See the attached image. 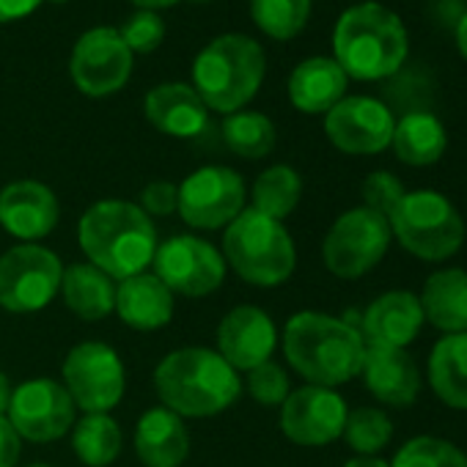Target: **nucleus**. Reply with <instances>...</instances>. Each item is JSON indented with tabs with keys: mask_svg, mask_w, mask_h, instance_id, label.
<instances>
[{
	"mask_svg": "<svg viewBox=\"0 0 467 467\" xmlns=\"http://www.w3.org/2000/svg\"><path fill=\"white\" fill-rule=\"evenodd\" d=\"M78 240L88 262L113 281L140 275L157 254L151 217L138 203L121 198H105L88 206L78 225Z\"/></svg>",
	"mask_w": 467,
	"mask_h": 467,
	"instance_id": "f257e3e1",
	"label": "nucleus"
},
{
	"mask_svg": "<svg viewBox=\"0 0 467 467\" xmlns=\"http://www.w3.org/2000/svg\"><path fill=\"white\" fill-rule=\"evenodd\" d=\"M284 355L308 385L338 388L360 374L366 341L347 319L300 311L284 327Z\"/></svg>",
	"mask_w": 467,
	"mask_h": 467,
	"instance_id": "f03ea898",
	"label": "nucleus"
},
{
	"mask_svg": "<svg viewBox=\"0 0 467 467\" xmlns=\"http://www.w3.org/2000/svg\"><path fill=\"white\" fill-rule=\"evenodd\" d=\"M336 64L355 80H385L396 75L410 53V36L396 12L382 4L349 6L333 31Z\"/></svg>",
	"mask_w": 467,
	"mask_h": 467,
	"instance_id": "7ed1b4c3",
	"label": "nucleus"
},
{
	"mask_svg": "<svg viewBox=\"0 0 467 467\" xmlns=\"http://www.w3.org/2000/svg\"><path fill=\"white\" fill-rule=\"evenodd\" d=\"M162 407L182 418H209L240 399L243 379L214 349L184 347L162 358L154 371Z\"/></svg>",
	"mask_w": 467,
	"mask_h": 467,
	"instance_id": "20e7f679",
	"label": "nucleus"
},
{
	"mask_svg": "<svg viewBox=\"0 0 467 467\" xmlns=\"http://www.w3.org/2000/svg\"><path fill=\"white\" fill-rule=\"evenodd\" d=\"M267 58L259 42L243 34H225L209 42L192 64V88L217 113L243 110L262 88Z\"/></svg>",
	"mask_w": 467,
	"mask_h": 467,
	"instance_id": "39448f33",
	"label": "nucleus"
},
{
	"mask_svg": "<svg viewBox=\"0 0 467 467\" xmlns=\"http://www.w3.org/2000/svg\"><path fill=\"white\" fill-rule=\"evenodd\" d=\"M223 259L225 267L254 286H278L292 278L297 251L281 220H273L251 206L225 225Z\"/></svg>",
	"mask_w": 467,
	"mask_h": 467,
	"instance_id": "423d86ee",
	"label": "nucleus"
},
{
	"mask_svg": "<svg viewBox=\"0 0 467 467\" xmlns=\"http://www.w3.org/2000/svg\"><path fill=\"white\" fill-rule=\"evenodd\" d=\"M388 223L399 245L423 262H445L456 256L464 243V220L459 209L437 190L404 192Z\"/></svg>",
	"mask_w": 467,
	"mask_h": 467,
	"instance_id": "0eeeda50",
	"label": "nucleus"
},
{
	"mask_svg": "<svg viewBox=\"0 0 467 467\" xmlns=\"http://www.w3.org/2000/svg\"><path fill=\"white\" fill-rule=\"evenodd\" d=\"M390 240L393 234L388 217L366 206H355L344 212L327 231L322 243L325 267L344 281L363 278L385 259Z\"/></svg>",
	"mask_w": 467,
	"mask_h": 467,
	"instance_id": "6e6552de",
	"label": "nucleus"
},
{
	"mask_svg": "<svg viewBox=\"0 0 467 467\" xmlns=\"http://www.w3.org/2000/svg\"><path fill=\"white\" fill-rule=\"evenodd\" d=\"M64 265L42 245H17L0 256V308L36 314L61 292Z\"/></svg>",
	"mask_w": 467,
	"mask_h": 467,
	"instance_id": "1a4fd4ad",
	"label": "nucleus"
},
{
	"mask_svg": "<svg viewBox=\"0 0 467 467\" xmlns=\"http://www.w3.org/2000/svg\"><path fill=\"white\" fill-rule=\"evenodd\" d=\"M61 374L75 407L86 412H108L124 396V363L102 341H83L69 349Z\"/></svg>",
	"mask_w": 467,
	"mask_h": 467,
	"instance_id": "9d476101",
	"label": "nucleus"
},
{
	"mask_svg": "<svg viewBox=\"0 0 467 467\" xmlns=\"http://www.w3.org/2000/svg\"><path fill=\"white\" fill-rule=\"evenodd\" d=\"M151 267L171 295L182 297H206L225 281L223 254L212 243L190 234H179L157 245Z\"/></svg>",
	"mask_w": 467,
	"mask_h": 467,
	"instance_id": "9b49d317",
	"label": "nucleus"
},
{
	"mask_svg": "<svg viewBox=\"0 0 467 467\" xmlns=\"http://www.w3.org/2000/svg\"><path fill=\"white\" fill-rule=\"evenodd\" d=\"M243 209L245 182L225 165H203L179 184V214L192 228H223Z\"/></svg>",
	"mask_w": 467,
	"mask_h": 467,
	"instance_id": "f8f14e48",
	"label": "nucleus"
},
{
	"mask_svg": "<svg viewBox=\"0 0 467 467\" xmlns=\"http://www.w3.org/2000/svg\"><path fill=\"white\" fill-rule=\"evenodd\" d=\"M15 431L31 442L61 440L75 426V401L56 379H31L12 390L6 410Z\"/></svg>",
	"mask_w": 467,
	"mask_h": 467,
	"instance_id": "ddd939ff",
	"label": "nucleus"
},
{
	"mask_svg": "<svg viewBox=\"0 0 467 467\" xmlns=\"http://www.w3.org/2000/svg\"><path fill=\"white\" fill-rule=\"evenodd\" d=\"M69 72L75 86L88 97L116 94L132 75V50L116 28H91L78 39Z\"/></svg>",
	"mask_w": 467,
	"mask_h": 467,
	"instance_id": "4468645a",
	"label": "nucleus"
},
{
	"mask_svg": "<svg viewBox=\"0 0 467 467\" xmlns=\"http://www.w3.org/2000/svg\"><path fill=\"white\" fill-rule=\"evenodd\" d=\"M347 415V401L336 393V388L306 385L292 390L281 404V431L295 445L322 448L344 434Z\"/></svg>",
	"mask_w": 467,
	"mask_h": 467,
	"instance_id": "2eb2a0df",
	"label": "nucleus"
},
{
	"mask_svg": "<svg viewBox=\"0 0 467 467\" xmlns=\"http://www.w3.org/2000/svg\"><path fill=\"white\" fill-rule=\"evenodd\" d=\"M396 119L374 97H344L325 113V132L344 154H379L393 140Z\"/></svg>",
	"mask_w": 467,
	"mask_h": 467,
	"instance_id": "dca6fc26",
	"label": "nucleus"
},
{
	"mask_svg": "<svg viewBox=\"0 0 467 467\" xmlns=\"http://www.w3.org/2000/svg\"><path fill=\"white\" fill-rule=\"evenodd\" d=\"M278 347L275 322L256 306L231 308L217 325V355L234 371H251L270 360Z\"/></svg>",
	"mask_w": 467,
	"mask_h": 467,
	"instance_id": "f3484780",
	"label": "nucleus"
},
{
	"mask_svg": "<svg viewBox=\"0 0 467 467\" xmlns=\"http://www.w3.org/2000/svg\"><path fill=\"white\" fill-rule=\"evenodd\" d=\"M56 192L34 179H20L0 190V225L23 243H36L58 225Z\"/></svg>",
	"mask_w": 467,
	"mask_h": 467,
	"instance_id": "a211bd4d",
	"label": "nucleus"
},
{
	"mask_svg": "<svg viewBox=\"0 0 467 467\" xmlns=\"http://www.w3.org/2000/svg\"><path fill=\"white\" fill-rule=\"evenodd\" d=\"M426 325L423 319V308L418 295L404 292V289H393L379 295L360 319V336L366 341V347H385V349H407L420 327Z\"/></svg>",
	"mask_w": 467,
	"mask_h": 467,
	"instance_id": "6ab92c4d",
	"label": "nucleus"
},
{
	"mask_svg": "<svg viewBox=\"0 0 467 467\" xmlns=\"http://www.w3.org/2000/svg\"><path fill=\"white\" fill-rule=\"evenodd\" d=\"M360 374L368 393L388 407H410L420 393V371L407 349L366 347Z\"/></svg>",
	"mask_w": 467,
	"mask_h": 467,
	"instance_id": "aec40b11",
	"label": "nucleus"
},
{
	"mask_svg": "<svg viewBox=\"0 0 467 467\" xmlns=\"http://www.w3.org/2000/svg\"><path fill=\"white\" fill-rule=\"evenodd\" d=\"M146 119L165 135L195 138L206 130L209 108L192 86L162 83L146 94Z\"/></svg>",
	"mask_w": 467,
	"mask_h": 467,
	"instance_id": "412c9836",
	"label": "nucleus"
},
{
	"mask_svg": "<svg viewBox=\"0 0 467 467\" xmlns=\"http://www.w3.org/2000/svg\"><path fill=\"white\" fill-rule=\"evenodd\" d=\"M135 451L146 467H182L190 453V431L182 415L168 407L143 412L135 429Z\"/></svg>",
	"mask_w": 467,
	"mask_h": 467,
	"instance_id": "4be33fe9",
	"label": "nucleus"
},
{
	"mask_svg": "<svg viewBox=\"0 0 467 467\" xmlns=\"http://www.w3.org/2000/svg\"><path fill=\"white\" fill-rule=\"evenodd\" d=\"M116 314L132 330H160L173 319V295L154 273H140L116 286Z\"/></svg>",
	"mask_w": 467,
	"mask_h": 467,
	"instance_id": "5701e85b",
	"label": "nucleus"
},
{
	"mask_svg": "<svg viewBox=\"0 0 467 467\" xmlns=\"http://www.w3.org/2000/svg\"><path fill=\"white\" fill-rule=\"evenodd\" d=\"M423 319L442 336L467 333V270L445 267L423 281L418 295Z\"/></svg>",
	"mask_w": 467,
	"mask_h": 467,
	"instance_id": "b1692460",
	"label": "nucleus"
},
{
	"mask_svg": "<svg viewBox=\"0 0 467 467\" xmlns=\"http://www.w3.org/2000/svg\"><path fill=\"white\" fill-rule=\"evenodd\" d=\"M349 78L336 64V58L314 56L306 58L289 78L292 105L303 113H327L347 94Z\"/></svg>",
	"mask_w": 467,
	"mask_h": 467,
	"instance_id": "393cba45",
	"label": "nucleus"
},
{
	"mask_svg": "<svg viewBox=\"0 0 467 467\" xmlns=\"http://www.w3.org/2000/svg\"><path fill=\"white\" fill-rule=\"evenodd\" d=\"M61 295L69 311L86 322H99L116 308V284L91 262H78L64 270Z\"/></svg>",
	"mask_w": 467,
	"mask_h": 467,
	"instance_id": "a878e982",
	"label": "nucleus"
},
{
	"mask_svg": "<svg viewBox=\"0 0 467 467\" xmlns=\"http://www.w3.org/2000/svg\"><path fill=\"white\" fill-rule=\"evenodd\" d=\"M390 146L404 165L426 168V165H434L445 154L448 132L434 113L412 110L396 121Z\"/></svg>",
	"mask_w": 467,
	"mask_h": 467,
	"instance_id": "bb28decb",
	"label": "nucleus"
},
{
	"mask_svg": "<svg viewBox=\"0 0 467 467\" xmlns=\"http://www.w3.org/2000/svg\"><path fill=\"white\" fill-rule=\"evenodd\" d=\"M429 385L445 407L467 410V333H451L434 344Z\"/></svg>",
	"mask_w": 467,
	"mask_h": 467,
	"instance_id": "cd10ccee",
	"label": "nucleus"
},
{
	"mask_svg": "<svg viewBox=\"0 0 467 467\" xmlns=\"http://www.w3.org/2000/svg\"><path fill=\"white\" fill-rule=\"evenodd\" d=\"M121 429L108 412H86L80 420H75L72 448L88 467H108L121 453Z\"/></svg>",
	"mask_w": 467,
	"mask_h": 467,
	"instance_id": "c85d7f7f",
	"label": "nucleus"
},
{
	"mask_svg": "<svg viewBox=\"0 0 467 467\" xmlns=\"http://www.w3.org/2000/svg\"><path fill=\"white\" fill-rule=\"evenodd\" d=\"M303 198V179L292 165H273L265 173H259L254 184V209L273 217L284 220L289 217Z\"/></svg>",
	"mask_w": 467,
	"mask_h": 467,
	"instance_id": "c756f323",
	"label": "nucleus"
},
{
	"mask_svg": "<svg viewBox=\"0 0 467 467\" xmlns=\"http://www.w3.org/2000/svg\"><path fill=\"white\" fill-rule=\"evenodd\" d=\"M225 146L245 160H262L275 149V124L256 110H237L223 121Z\"/></svg>",
	"mask_w": 467,
	"mask_h": 467,
	"instance_id": "7c9ffc66",
	"label": "nucleus"
},
{
	"mask_svg": "<svg viewBox=\"0 0 467 467\" xmlns=\"http://www.w3.org/2000/svg\"><path fill=\"white\" fill-rule=\"evenodd\" d=\"M251 12L267 36L292 39L311 17V0H251Z\"/></svg>",
	"mask_w": 467,
	"mask_h": 467,
	"instance_id": "2f4dec72",
	"label": "nucleus"
},
{
	"mask_svg": "<svg viewBox=\"0 0 467 467\" xmlns=\"http://www.w3.org/2000/svg\"><path fill=\"white\" fill-rule=\"evenodd\" d=\"M390 467H467V453L442 437L418 434L396 451Z\"/></svg>",
	"mask_w": 467,
	"mask_h": 467,
	"instance_id": "473e14b6",
	"label": "nucleus"
},
{
	"mask_svg": "<svg viewBox=\"0 0 467 467\" xmlns=\"http://www.w3.org/2000/svg\"><path fill=\"white\" fill-rule=\"evenodd\" d=\"M347 445L358 451L360 456H377L393 437V423L390 418L377 410V407H360L347 415L344 426Z\"/></svg>",
	"mask_w": 467,
	"mask_h": 467,
	"instance_id": "72a5a7b5",
	"label": "nucleus"
},
{
	"mask_svg": "<svg viewBox=\"0 0 467 467\" xmlns=\"http://www.w3.org/2000/svg\"><path fill=\"white\" fill-rule=\"evenodd\" d=\"M248 393L262 407H281L286 401V396L292 393L289 390V374L278 363L267 360V363L248 371Z\"/></svg>",
	"mask_w": 467,
	"mask_h": 467,
	"instance_id": "f704fd0d",
	"label": "nucleus"
},
{
	"mask_svg": "<svg viewBox=\"0 0 467 467\" xmlns=\"http://www.w3.org/2000/svg\"><path fill=\"white\" fill-rule=\"evenodd\" d=\"M360 192H363V206L366 209H371V212H377L382 217H390L407 190L399 182V176H393L390 171H374V173L366 176Z\"/></svg>",
	"mask_w": 467,
	"mask_h": 467,
	"instance_id": "c9c22d12",
	"label": "nucleus"
},
{
	"mask_svg": "<svg viewBox=\"0 0 467 467\" xmlns=\"http://www.w3.org/2000/svg\"><path fill=\"white\" fill-rule=\"evenodd\" d=\"M124 45L132 50V53H151L162 45V36H165V23L157 12H146L140 9L138 15H132L124 28L119 31Z\"/></svg>",
	"mask_w": 467,
	"mask_h": 467,
	"instance_id": "e433bc0d",
	"label": "nucleus"
},
{
	"mask_svg": "<svg viewBox=\"0 0 467 467\" xmlns=\"http://www.w3.org/2000/svg\"><path fill=\"white\" fill-rule=\"evenodd\" d=\"M140 209L149 217H168L179 209V184L157 179L149 182L140 192Z\"/></svg>",
	"mask_w": 467,
	"mask_h": 467,
	"instance_id": "4c0bfd02",
	"label": "nucleus"
},
{
	"mask_svg": "<svg viewBox=\"0 0 467 467\" xmlns=\"http://www.w3.org/2000/svg\"><path fill=\"white\" fill-rule=\"evenodd\" d=\"M20 451H23V437L15 431L6 415H0V467H17Z\"/></svg>",
	"mask_w": 467,
	"mask_h": 467,
	"instance_id": "58836bf2",
	"label": "nucleus"
},
{
	"mask_svg": "<svg viewBox=\"0 0 467 467\" xmlns=\"http://www.w3.org/2000/svg\"><path fill=\"white\" fill-rule=\"evenodd\" d=\"M42 0H0V23H12L20 17H28L39 9Z\"/></svg>",
	"mask_w": 467,
	"mask_h": 467,
	"instance_id": "ea45409f",
	"label": "nucleus"
},
{
	"mask_svg": "<svg viewBox=\"0 0 467 467\" xmlns=\"http://www.w3.org/2000/svg\"><path fill=\"white\" fill-rule=\"evenodd\" d=\"M456 47H459V53H462V58L467 61V12L459 17V23H456Z\"/></svg>",
	"mask_w": 467,
	"mask_h": 467,
	"instance_id": "a19ab883",
	"label": "nucleus"
},
{
	"mask_svg": "<svg viewBox=\"0 0 467 467\" xmlns=\"http://www.w3.org/2000/svg\"><path fill=\"white\" fill-rule=\"evenodd\" d=\"M344 467H390V462H385L379 456H355Z\"/></svg>",
	"mask_w": 467,
	"mask_h": 467,
	"instance_id": "79ce46f5",
	"label": "nucleus"
},
{
	"mask_svg": "<svg viewBox=\"0 0 467 467\" xmlns=\"http://www.w3.org/2000/svg\"><path fill=\"white\" fill-rule=\"evenodd\" d=\"M9 401H12V385H9V377L0 371V415L9 410Z\"/></svg>",
	"mask_w": 467,
	"mask_h": 467,
	"instance_id": "37998d69",
	"label": "nucleus"
},
{
	"mask_svg": "<svg viewBox=\"0 0 467 467\" xmlns=\"http://www.w3.org/2000/svg\"><path fill=\"white\" fill-rule=\"evenodd\" d=\"M132 4L146 9V12H157V9H168V6L179 4V0H132Z\"/></svg>",
	"mask_w": 467,
	"mask_h": 467,
	"instance_id": "c03bdc74",
	"label": "nucleus"
},
{
	"mask_svg": "<svg viewBox=\"0 0 467 467\" xmlns=\"http://www.w3.org/2000/svg\"><path fill=\"white\" fill-rule=\"evenodd\" d=\"M192 4H206V0H192Z\"/></svg>",
	"mask_w": 467,
	"mask_h": 467,
	"instance_id": "a18cd8bd",
	"label": "nucleus"
},
{
	"mask_svg": "<svg viewBox=\"0 0 467 467\" xmlns=\"http://www.w3.org/2000/svg\"><path fill=\"white\" fill-rule=\"evenodd\" d=\"M31 467H47V464H31Z\"/></svg>",
	"mask_w": 467,
	"mask_h": 467,
	"instance_id": "49530a36",
	"label": "nucleus"
},
{
	"mask_svg": "<svg viewBox=\"0 0 467 467\" xmlns=\"http://www.w3.org/2000/svg\"><path fill=\"white\" fill-rule=\"evenodd\" d=\"M53 4H64V0H53Z\"/></svg>",
	"mask_w": 467,
	"mask_h": 467,
	"instance_id": "de8ad7c7",
	"label": "nucleus"
}]
</instances>
